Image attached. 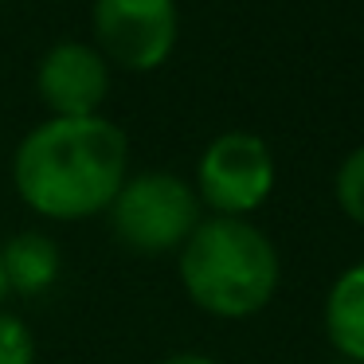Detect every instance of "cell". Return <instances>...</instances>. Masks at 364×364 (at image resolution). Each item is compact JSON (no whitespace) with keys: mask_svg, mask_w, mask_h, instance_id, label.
<instances>
[{"mask_svg":"<svg viewBox=\"0 0 364 364\" xmlns=\"http://www.w3.org/2000/svg\"><path fill=\"white\" fill-rule=\"evenodd\" d=\"M118 243L137 255H168L181 251L200 223V196L184 176L176 173H149L126 176L114 204L106 208Z\"/></svg>","mask_w":364,"mask_h":364,"instance_id":"cell-3","label":"cell"},{"mask_svg":"<svg viewBox=\"0 0 364 364\" xmlns=\"http://www.w3.org/2000/svg\"><path fill=\"white\" fill-rule=\"evenodd\" d=\"M333 196H337L341 212L348 220L364 223V145H356L345 161H341L337 176H333Z\"/></svg>","mask_w":364,"mask_h":364,"instance_id":"cell-9","label":"cell"},{"mask_svg":"<svg viewBox=\"0 0 364 364\" xmlns=\"http://www.w3.org/2000/svg\"><path fill=\"white\" fill-rule=\"evenodd\" d=\"M129 176V137L110 118H48L12 153L16 196L36 215L75 223L102 215Z\"/></svg>","mask_w":364,"mask_h":364,"instance_id":"cell-1","label":"cell"},{"mask_svg":"<svg viewBox=\"0 0 364 364\" xmlns=\"http://www.w3.org/2000/svg\"><path fill=\"white\" fill-rule=\"evenodd\" d=\"M0 364H36L32 329L12 314H0Z\"/></svg>","mask_w":364,"mask_h":364,"instance_id":"cell-10","label":"cell"},{"mask_svg":"<svg viewBox=\"0 0 364 364\" xmlns=\"http://www.w3.org/2000/svg\"><path fill=\"white\" fill-rule=\"evenodd\" d=\"M9 298V282H4V267H0V301Z\"/></svg>","mask_w":364,"mask_h":364,"instance_id":"cell-12","label":"cell"},{"mask_svg":"<svg viewBox=\"0 0 364 364\" xmlns=\"http://www.w3.org/2000/svg\"><path fill=\"white\" fill-rule=\"evenodd\" d=\"M184 294L204 314L239 321L270 306L282 278L274 243L251 220L212 215L200 220L176 259Z\"/></svg>","mask_w":364,"mask_h":364,"instance_id":"cell-2","label":"cell"},{"mask_svg":"<svg viewBox=\"0 0 364 364\" xmlns=\"http://www.w3.org/2000/svg\"><path fill=\"white\" fill-rule=\"evenodd\" d=\"M274 153L251 129H228L212 137L196 165V196L215 215L247 220L274 192Z\"/></svg>","mask_w":364,"mask_h":364,"instance_id":"cell-4","label":"cell"},{"mask_svg":"<svg viewBox=\"0 0 364 364\" xmlns=\"http://www.w3.org/2000/svg\"><path fill=\"white\" fill-rule=\"evenodd\" d=\"M36 95L51 118H98L110 95V63L95 43L59 40L36 67Z\"/></svg>","mask_w":364,"mask_h":364,"instance_id":"cell-6","label":"cell"},{"mask_svg":"<svg viewBox=\"0 0 364 364\" xmlns=\"http://www.w3.org/2000/svg\"><path fill=\"white\" fill-rule=\"evenodd\" d=\"M0 267H4L9 294L36 298V294L55 286L63 255H59L55 239L43 235V231H20V235H12L9 243L0 247Z\"/></svg>","mask_w":364,"mask_h":364,"instance_id":"cell-7","label":"cell"},{"mask_svg":"<svg viewBox=\"0 0 364 364\" xmlns=\"http://www.w3.org/2000/svg\"><path fill=\"white\" fill-rule=\"evenodd\" d=\"M325 337L341 360L364 364V262L341 270L325 294Z\"/></svg>","mask_w":364,"mask_h":364,"instance_id":"cell-8","label":"cell"},{"mask_svg":"<svg viewBox=\"0 0 364 364\" xmlns=\"http://www.w3.org/2000/svg\"><path fill=\"white\" fill-rule=\"evenodd\" d=\"M157 364H220V360L208 356V353H168V356H161Z\"/></svg>","mask_w":364,"mask_h":364,"instance_id":"cell-11","label":"cell"},{"mask_svg":"<svg viewBox=\"0 0 364 364\" xmlns=\"http://www.w3.org/2000/svg\"><path fill=\"white\" fill-rule=\"evenodd\" d=\"M90 32L110 67L145 75L173 55L181 36V9L176 0H95Z\"/></svg>","mask_w":364,"mask_h":364,"instance_id":"cell-5","label":"cell"},{"mask_svg":"<svg viewBox=\"0 0 364 364\" xmlns=\"http://www.w3.org/2000/svg\"><path fill=\"white\" fill-rule=\"evenodd\" d=\"M333 364H356V360H333Z\"/></svg>","mask_w":364,"mask_h":364,"instance_id":"cell-13","label":"cell"}]
</instances>
